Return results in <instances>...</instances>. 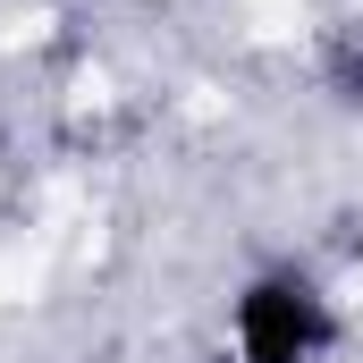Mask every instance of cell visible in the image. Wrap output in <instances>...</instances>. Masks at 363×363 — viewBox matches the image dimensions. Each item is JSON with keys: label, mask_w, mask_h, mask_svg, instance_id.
Returning a JSON list of instances; mask_svg holds the SVG:
<instances>
[{"label": "cell", "mask_w": 363, "mask_h": 363, "mask_svg": "<svg viewBox=\"0 0 363 363\" xmlns=\"http://www.w3.org/2000/svg\"><path fill=\"white\" fill-rule=\"evenodd\" d=\"M228 338H237V363H330L338 347V304L321 296V279L279 262V271H254L228 304Z\"/></svg>", "instance_id": "6da1fadb"}, {"label": "cell", "mask_w": 363, "mask_h": 363, "mask_svg": "<svg viewBox=\"0 0 363 363\" xmlns=\"http://www.w3.org/2000/svg\"><path fill=\"white\" fill-rule=\"evenodd\" d=\"M321 85H330V101H338V110H355V118H363V26H347V34L330 43Z\"/></svg>", "instance_id": "7a4b0ae2"}]
</instances>
